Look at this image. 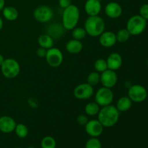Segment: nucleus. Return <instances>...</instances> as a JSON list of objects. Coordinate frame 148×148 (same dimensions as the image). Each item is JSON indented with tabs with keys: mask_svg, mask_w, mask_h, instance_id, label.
Masks as SVG:
<instances>
[{
	"mask_svg": "<svg viewBox=\"0 0 148 148\" xmlns=\"http://www.w3.org/2000/svg\"><path fill=\"white\" fill-rule=\"evenodd\" d=\"M98 120L103 127H112L118 122L120 117V112L116 107L113 105H108L102 107L98 115Z\"/></svg>",
	"mask_w": 148,
	"mask_h": 148,
	"instance_id": "nucleus-1",
	"label": "nucleus"
},
{
	"mask_svg": "<svg viewBox=\"0 0 148 148\" xmlns=\"http://www.w3.org/2000/svg\"><path fill=\"white\" fill-rule=\"evenodd\" d=\"M80 17V12L77 6L71 4L64 9L62 17V25L66 30H72L77 27Z\"/></svg>",
	"mask_w": 148,
	"mask_h": 148,
	"instance_id": "nucleus-2",
	"label": "nucleus"
},
{
	"mask_svg": "<svg viewBox=\"0 0 148 148\" xmlns=\"http://www.w3.org/2000/svg\"><path fill=\"white\" fill-rule=\"evenodd\" d=\"M84 28L88 36L94 38L99 37L105 31V21L99 15L88 16L84 23Z\"/></svg>",
	"mask_w": 148,
	"mask_h": 148,
	"instance_id": "nucleus-3",
	"label": "nucleus"
},
{
	"mask_svg": "<svg viewBox=\"0 0 148 148\" xmlns=\"http://www.w3.org/2000/svg\"><path fill=\"white\" fill-rule=\"evenodd\" d=\"M0 68L2 75L7 79H14L20 72V63L12 58L4 59Z\"/></svg>",
	"mask_w": 148,
	"mask_h": 148,
	"instance_id": "nucleus-4",
	"label": "nucleus"
},
{
	"mask_svg": "<svg viewBox=\"0 0 148 148\" xmlns=\"http://www.w3.org/2000/svg\"><path fill=\"white\" fill-rule=\"evenodd\" d=\"M147 27V20L140 14L133 15L127 23L126 28L131 36H139L142 34Z\"/></svg>",
	"mask_w": 148,
	"mask_h": 148,
	"instance_id": "nucleus-5",
	"label": "nucleus"
},
{
	"mask_svg": "<svg viewBox=\"0 0 148 148\" xmlns=\"http://www.w3.org/2000/svg\"><path fill=\"white\" fill-rule=\"evenodd\" d=\"M114 98V94L112 90L106 87L100 88L95 94V101L101 107L111 105Z\"/></svg>",
	"mask_w": 148,
	"mask_h": 148,
	"instance_id": "nucleus-6",
	"label": "nucleus"
},
{
	"mask_svg": "<svg viewBox=\"0 0 148 148\" xmlns=\"http://www.w3.org/2000/svg\"><path fill=\"white\" fill-rule=\"evenodd\" d=\"M127 96L132 102L142 103L147 98V90L144 86L139 84L132 85L128 90Z\"/></svg>",
	"mask_w": 148,
	"mask_h": 148,
	"instance_id": "nucleus-7",
	"label": "nucleus"
},
{
	"mask_svg": "<svg viewBox=\"0 0 148 148\" xmlns=\"http://www.w3.org/2000/svg\"><path fill=\"white\" fill-rule=\"evenodd\" d=\"M45 59H46V62L49 66L53 68L58 67L63 62V53L58 48L52 47L51 49H47Z\"/></svg>",
	"mask_w": 148,
	"mask_h": 148,
	"instance_id": "nucleus-8",
	"label": "nucleus"
},
{
	"mask_svg": "<svg viewBox=\"0 0 148 148\" xmlns=\"http://www.w3.org/2000/svg\"><path fill=\"white\" fill-rule=\"evenodd\" d=\"M33 17L36 21L40 23H46L51 21L53 17V12L47 5H40L36 7L33 11Z\"/></svg>",
	"mask_w": 148,
	"mask_h": 148,
	"instance_id": "nucleus-9",
	"label": "nucleus"
},
{
	"mask_svg": "<svg viewBox=\"0 0 148 148\" xmlns=\"http://www.w3.org/2000/svg\"><path fill=\"white\" fill-rule=\"evenodd\" d=\"M94 94V88L88 82L79 84L75 88L73 95L78 100L90 99Z\"/></svg>",
	"mask_w": 148,
	"mask_h": 148,
	"instance_id": "nucleus-10",
	"label": "nucleus"
},
{
	"mask_svg": "<svg viewBox=\"0 0 148 148\" xmlns=\"http://www.w3.org/2000/svg\"><path fill=\"white\" fill-rule=\"evenodd\" d=\"M84 127L86 133L90 137H98L103 132V126L98 119L89 120Z\"/></svg>",
	"mask_w": 148,
	"mask_h": 148,
	"instance_id": "nucleus-11",
	"label": "nucleus"
},
{
	"mask_svg": "<svg viewBox=\"0 0 148 148\" xmlns=\"http://www.w3.org/2000/svg\"><path fill=\"white\" fill-rule=\"evenodd\" d=\"M118 76L116 73V71L106 69L103 72L101 73V83L103 87L108 88H113L117 83Z\"/></svg>",
	"mask_w": 148,
	"mask_h": 148,
	"instance_id": "nucleus-12",
	"label": "nucleus"
},
{
	"mask_svg": "<svg viewBox=\"0 0 148 148\" xmlns=\"http://www.w3.org/2000/svg\"><path fill=\"white\" fill-rule=\"evenodd\" d=\"M106 15L111 19H117L122 14V7L116 1H110L104 8Z\"/></svg>",
	"mask_w": 148,
	"mask_h": 148,
	"instance_id": "nucleus-13",
	"label": "nucleus"
},
{
	"mask_svg": "<svg viewBox=\"0 0 148 148\" xmlns=\"http://www.w3.org/2000/svg\"><path fill=\"white\" fill-rule=\"evenodd\" d=\"M17 122L10 116H2L0 117V132L4 134H10L14 131Z\"/></svg>",
	"mask_w": 148,
	"mask_h": 148,
	"instance_id": "nucleus-14",
	"label": "nucleus"
},
{
	"mask_svg": "<svg viewBox=\"0 0 148 148\" xmlns=\"http://www.w3.org/2000/svg\"><path fill=\"white\" fill-rule=\"evenodd\" d=\"M84 9L88 16L99 15L102 10L101 1L98 0H87L85 3Z\"/></svg>",
	"mask_w": 148,
	"mask_h": 148,
	"instance_id": "nucleus-15",
	"label": "nucleus"
},
{
	"mask_svg": "<svg viewBox=\"0 0 148 148\" xmlns=\"http://www.w3.org/2000/svg\"><path fill=\"white\" fill-rule=\"evenodd\" d=\"M116 33L112 31H104L99 36V43L104 48H111L116 43Z\"/></svg>",
	"mask_w": 148,
	"mask_h": 148,
	"instance_id": "nucleus-16",
	"label": "nucleus"
},
{
	"mask_svg": "<svg viewBox=\"0 0 148 148\" xmlns=\"http://www.w3.org/2000/svg\"><path fill=\"white\" fill-rule=\"evenodd\" d=\"M106 62L108 69L116 71L119 69L121 68V65H122V56L119 53H116V52L111 53L107 58Z\"/></svg>",
	"mask_w": 148,
	"mask_h": 148,
	"instance_id": "nucleus-17",
	"label": "nucleus"
},
{
	"mask_svg": "<svg viewBox=\"0 0 148 148\" xmlns=\"http://www.w3.org/2000/svg\"><path fill=\"white\" fill-rule=\"evenodd\" d=\"M83 49V44L81 40H76V39H71L66 42L65 45V49L68 53L71 54H77L82 51Z\"/></svg>",
	"mask_w": 148,
	"mask_h": 148,
	"instance_id": "nucleus-18",
	"label": "nucleus"
},
{
	"mask_svg": "<svg viewBox=\"0 0 148 148\" xmlns=\"http://www.w3.org/2000/svg\"><path fill=\"white\" fill-rule=\"evenodd\" d=\"M64 30L65 29L64 28L62 24H59V23L56 24V23H54V24L50 25L48 27L46 33L49 34L50 36H51L53 39L59 38L61 36H63Z\"/></svg>",
	"mask_w": 148,
	"mask_h": 148,
	"instance_id": "nucleus-19",
	"label": "nucleus"
},
{
	"mask_svg": "<svg viewBox=\"0 0 148 148\" xmlns=\"http://www.w3.org/2000/svg\"><path fill=\"white\" fill-rule=\"evenodd\" d=\"M2 15L8 21H14L19 17L18 10L12 6H7L3 8Z\"/></svg>",
	"mask_w": 148,
	"mask_h": 148,
	"instance_id": "nucleus-20",
	"label": "nucleus"
},
{
	"mask_svg": "<svg viewBox=\"0 0 148 148\" xmlns=\"http://www.w3.org/2000/svg\"><path fill=\"white\" fill-rule=\"evenodd\" d=\"M132 101L128 96H122L117 101L116 107L118 111L121 112H126L132 108Z\"/></svg>",
	"mask_w": 148,
	"mask_h": 148,
	"instance_id": "nucleus-21",
	"label": "nucleus"
},
{
	"mask_svg": "<svg viewBox=\"0 0 148 148\" xmlns=\"http://www.w3.org/2000/svg\"><path fill=\"white\" fill-rule=\"evenodd\" d=\"M38 44L39 47H42L47 50V49L53 47L54 41H53V38L51 36H50L47 33H44V34L40 35L38 37Z\"/></svg>",
	"mask_w": 148,
	"mask_h": 148,
	"instance_id": "nucleus-22",
	"label": "nucleus"
},
{
	"mask_svg": "<svg viewBox=\"0 0 148 148\" xmlns=\"http://www.w3.org/2000/svg\"><path fill=\"white\" fill-rule=\"evenodd\" d=\"M100 106L96 102H90L86 104L85 107V114L90 116H97L99 113L100 109Z\"/></svg>",
	"mask_w": 148,
	"mask_h": 148,
	"instance_id": "nucleus-23",
	"label": "nucleus"
},
{
	"mask_svg": "<svg viewBox=\"0 0 148 148\" xmlns=\"http://www.w3.org/2000/svg\"><path fill=\"white\" fill-rule=\"evenodd\" d=\"M14 132H15L16 135H17L19 138L21 139H24L25 138V137H27L29 133V130L27 126L24 124H21V123L17 124Z\"/></svg>",
	"mask_w": 148,
	"mask_h": 148,
	"instance_id": "nucleus-24",
	"label": "nucleus"
},
{
	"mask_svg": "<svg viewBox=\"0 0 148 148\" xmlns=\"http://www.w3.org/2000/svg\"><path fill=\"white\" fill-rule=\"evenodd\" d=\"M41 148H56V141L51 136H46L40 142Z\"/></svg>",
	"mask_w": 148,
	"mask_h": 148,
	"instance_id": "nucleus-25",
	"label": "nucleus"
},
{
	"mask_svg": "<svg viewBox=\"0 0 148 148\" xmlns=\"http://www.w3.org/2000/svg\"><path fill=\"white\" fill-rule=\"evenodd\" d=\"M87 33L84 27H75L72 30V36L74 39L82 40L86 37Z\"/></svg>",
	"mask_w": 148,
	"mask_h": 148,
	"instance_id": "nucleus-26",
	"label": "nucleus"
},
{
	"mask_svg": "<svg viewBox=\"0 0 148 148\" xmlns=\"http://www.w3.org/2000/svg\"><path fill=\"white\" fill-rule=\"evenodd\" d=\"M130 36H131V35L127 30V28L120 29L116 33V40L119 43H125L130 39Z\"/></svg>",
	"mask_w": 148,
	"mask_h": 148,
	"instance_id": "nucleus-27",
	"label": "nucleus"
},
{
	"mask_svg": "<svg viewBox=\"0 0 148 148\" xmlns=\"http://www.w3.org/2000/svg\"><path fill=\"white\" fill-rule=\"evenodd\" d=\"M100 82H101V74L98 73V72L94 71V72L89 73V75H88L87 82L89 85H92V87L99 84Z\"/></svg>",
	"mask_w": 148,
	"mask_h": 148,
	"instance_id": "nucleus-28",
	"label": "nucleus"
},
{
	"mask_svg": "<svg viewBox=\"0 0 148 148\" xmlns=\"http://www.w3.org/2000/svg\"><path fill=\"white\" fill-rule=\"evenodd\" d=\"M94 69H95V72L100 74L108 69L106 59H98L97 60H95V62H94Z\"/></svg>",
	"mask_w": 148,
	"mask_h": 148,
	"instance_id": "nucleus-29",
	"label": "nucleus"
},
{
	"mask_svg": "<svg viewBox=\"0 0 148 148\" xmlns=\"http://www.w3.org/2000/svg\"><path fill=\"white\" fill-rule=\"evenodd\" d=\"M85 148H102V143L98 137H90L87 140Z\"/></svg>",
	"mask_w": 148,
	"mask_h": 148,
	"instance_id": "nucleus-30",
	"label": "nucleus"
},
{
	"mask_svg": "<svg viewBox=\"0 0 148 148\" xmlns=\"http://www.w3.org/2000/svg\"><path fill=\"white\" fill-rule=\"evenodd\" d=\"M140 15L145 20H148V4H143L141 7H140Z\"/></svg>",
	"mask_w": 148,
	"mask_h": 148,
	"instance_id": "nucleus-31",
	"label": "nucleus"
},
{
	"mask_svg": "<svg viewBox=\"0 0 148 148\" xmlns=\"http://www.w3.org/2000/svg\"><path fill=\"white\" fill-rule=\"evenodd\" d=\"M88 121H89V119H88V116L86 115H85V114H79L77 117V123L79 125L85 126L88 123Z\"/></svg>",
	"mask_w": 148,
	"mask_h": 148,
	"instance_id": "nucleus-32",
	"label": "nucleus"
},
{
	"mask_svg": "<svg viewBox=\"0 0 148 148\" xmlns=\"http://www.w3.org/2000/svg\"><path fill=\"white\" fill-rule=\"evenodd\" d=\"M72 4V0H59V5L62 9H65Z\"/></svg>",
	"mask_w": 148,
	"mask_h": 148,
	"instance_id": "nucleus-33",
	"label": "nucleus"
},
{
	"mask_svg": "<svg viewBox=\"0 0 148 148\" xmlns=\"http://www.w3.org/2000/svg\"><path fill=\"white\" fill-rule=\"evenodd\" d=\"M46 49H43L42 47H39L38 49H37L36 50V55L37 56H38L39 58H45L46 55Z\"/></svg>",
	"mask_w": 148,
	"mask_h": 148,
	"instance_id": "nucleus-34",
	"label": "nucleus"
},
{
	"mask_svg": "<svg viewBox=\"0 0 148 148\" xmlns=\"http://www.w3.org/2000/svg\"><path fill=\"white\" fill-rule=\"evenodd\" d=\"M28 103H29V105H30V106L33 108H36L38 106V101H36L35 98H29Z\"/></svg>",
	"mask_w": 148,
	"mask_h": 148,
	"instance_id": "nucleus-35",
	"label": "nucleus"
},
{
	"mask_svg": "<svg viewBox=\"0 0 148 148\" xmlns=\"http://www.w3.org/2000/svg\"><path fill=\"white\" fill-rule=\"evenodd\" d=\"M4 7H5V0H0V11H1Z\"/></svg>",
	"mask_w": 148,
	"mask_h": 148,
	"instance_id": "nucleus-36",
	"label": "nucleus"
},
{
	"mask_svg": "<svg viewBox=\"0 0 148 148\" xmlns=\"http://www.w3.org/2000/svg\"><path fill=\"white\" fill-rule=\"evenodd\" d=\"M4 56H3L2 54H1V53H0V66H1V65L2 64V63H3V62H4Z\"/></svg>",
	"mask_w": 148,
	"mask_h": 148,
	"instance_id": "nucleus-37",
	"label": "nucleus"
},
{
	"mask_svg": "<svg viewBox=\"0 0 148 148\" xmlns=\"http://www.w3.org/2000/svg\"><path fill=\"white\" fill-rule=\"evenodd\" d=\"M3 25H4V22H3L2 18L0 17V31H1V30L2 29Z\"/></svg>",
	"mask_w": 148,
	"mask_h": 148,
	"instance_id": "nucleus-38",
	"label": "nucleus"
},
{
	"mask_svg": "<svg viewBox=\"0 0 148 148\" xmlns=\"http://www.w3.org/2000/svg\"><path fill=\"white\" fill-rule=\"evenodd\" d=\"M27 148H36V147H33V146H30V147H27Z\"/></svg>",
	"mask_w": 148,
	"mask_h": 148,
	"instance_id": "nucleus-39",
	"label": "nucleus"
},
{
	"mask_svg": "<svg viewBox=\"0 0 148 148\" xmlns=\"http://www.w3.org/2000/svg\"><path fill=\"white\" fill-rule=\"evenodd\" d=\"M147 66H148V59H147Z\"/></svg>",
	"mask_w": 148,
	"mask_h": 148,
	"instance_id": "nucleus-40",
	"label": "nucleus"
},
{
	"mask_svg": "<svg viewBox=\"0 0 148 148\" xmlns=\"http://www.w3.org/2000/svg\"><path fill=\"white\" fill-rule=\"evenodd\" d=\"M98 1H104V0H98Z\"/></svg>",
	"mask_w": 148,
	"mask_h": 148,
	"instance_id": "nucleus-41",
	"label": "nucleus"
},
{
	"mask_svg": "<svg viewBox=\"0 0 148 148\" xmlns=\"http://www.w3.org/2000/svg\"><path fill=\"white\" fill-rule=\"evenodd\" d=\"M17 148H20V147H17Z\"/></svg>",
	"mask_w": 148,
	"mask_h": 148,
	"instance_id": "nucleus-42",
	"label": "nucleus"
},
{
	"mask_svg": "<svg viewBox=\"0 0 148 148\" xmlns=\"http://www.w3.org/2000/svg\"><path fill=\"white\" fill-rule=\"evenodd\" d=\"M121 148H124V147H121Z\"/></svg>",
	"mask_w": 148,
	"mask_h": 148,
	"instance_id": "nucleus-43",
	"label": "nucleus"
}]
</instances>
